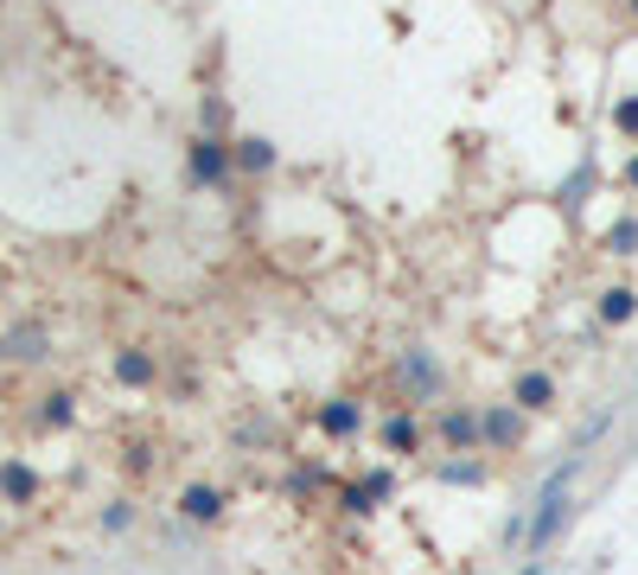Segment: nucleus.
<instances>
[{
  "label": "nucleus",
  "instance_id": "f8f14e48",
  "mask_svg": "<svg viewBox=\"0 0 638 575\" xmlns=\"http://www.w3.org/2000/svg\"><path fill=\"white\" fill-rule=\"evenodd\" d=\"M619 129H638V103H619Z\"/></svg>",
  "mask_w": 638,
  "mask_h": 575
},
{
  "label": "nucleus",
  "instance_id": "20e7f679",
  "mask_svg": "<svg viewBox=\"0 0 638 575\" xmlns=\"http://www.w3.org/2000/svg\"><path fill=\"white\" fill-rule=\"evenodd\" d=\"M217 505H224V498L211 493V486H192V493H185V518H217Z\"/></svg>",
  "mask_w": 638,
  "mask_h": 575
},
{
  "label": "nucleus",
  "instance_id": "1a4fd4ad",
  "mask_svg": "<svg viewBox=\"0 0 638 575\" xmlns=\"http://www.w3.org/2000/svg\"><path fill=\"white\" fill-rule=\"evenodd\" d=\"M607 250H612V256H632V250H638V224H612Z\"/></svg>",
  "mask_w": 638,
  "mask_h": 575
},
{
  "label": "nucleus",
  "instance_id": "9b49d317",
  "mask_svg": "<svg viewBox=\"0 0 638 575\" xmlns=\"http://www.w3.org/2000/svg\"><path fill=\"white\" fill-rule=\"evenodd\" d=\"M479 435V422L473 416H447V442H473Z\"/></svg>",
  "mask_w": 638,
  "mask_h": 575
},
{
  "label": "nucleus",
  "instance_id": "6e6552de",
  "mask_svg": "<svg viewBox=\"0 0 638 575\" xmlns=\"http://www.w3.org/2000/svg\"><path fill=\"white\" fill-rule=\"evenodd\" d=\"M485 435H492V442H510V435H517V416H510V410H492V416H485Z\"/></svg>",
  "mask_w": 638,
  "mask_h": 575
},
{
  "label": "nucleus",
  "instance_id": "4468645a",
  "mask_svg": "<svg viewBox=\"0 0 638 575\" xmlns=\"http://www.w3.org/2000/svg\"><path fill=\"white\" fill-rule=\"evenodd\" d=\"M632 7H638V0H632Z\"/></svg>",
  "mask_w": 638,
  "mask_h": 575
},
{
  "label": "nucleus",
  "instance_id": "9d476101",
  "mask_svg": "<svg viewBox=\"0 0 638 575\" xmlns=\"http://www.w3.org/2000/svg\"><path fill=\"white\" fill-rule=\"evenodd\" d=\"M326 428H332V435H352V428H357V410H352V403H332V410H326Z\"/></svg>",
  "mask_w": 638,
  "mask_h": 575
},
{
  "label": "nucleus",
  "instance_id": "7ed1b4c3",
  "mask_svg": "<svg viewBox=\"0 0 638 575\" xmlns=\"http://www.w3.org/2000/svg\"><path fill=\"white\" fill-rule=\"evenodd\" d=\"M632 314H638L632 288H607V294H600V320H632Z\"/></svg>",
  "mask_w": 638,
  "mask_h": 575
},
{
  "label": "nucleus",
  "instance_id": "423d86ee",
  "mask_svg": "<svg viewBox=\"0 0 638 575\" xmlns=\"http://www.w3.org/2000/svg\"><path fill=\"white\" fill-rule=\"evenodd\" d=\"M517 403H530V410H543V403H549V377H543V371H530V377H517Z\"/></svg>",
  "mask_w": 638,
  "mask_h": 575
},
{
  "label": "nucleus",
  "instance_id": "f257e3e1",
  "mask_svg": "<svg viewBox=\"0 0 638 575\" xmlns=\"http://www.w3.org/2000/svg\"><path fill=\"white\" fill-rule=\"evenodd\" d=\"M224 148H217V141H199V148H192V173H199V180H224Z\"/></svg>",
  "mask_w": 638,
  "mask_h": 575
},
{
  "label": "nucleus",
  "instance_id": "39448f33",
  "mask_svg": "<svg viewBox=\"0 0 638 575\" xmlns=\"http://www.w3.org/2000/svg\"><path fill=\"white\" fill-rule=\"evenodd\" d=\"M236 160H243L250 173H262V167H275V148H269V141H236Z\"/></svg>",
  "mask_w": 638,
  "mask_h": 575
},
{
  "label": "nucleus",
  "instance_id": "f03ea898",
  "mask_svg": "<svg viewBox=\"0 0 638 575\" xmlns=\"http://www.w3.org/2000/svg\"><path fill=\"white\" fill-rule=\"evenodd\" d=\"M0 493H7V498H32V493H39V480H32V467H20V461H7V467H0Z\"/></svg>",
  "mask_w": 638,
  "mask_h": 575
},
{
  "label": "nucleus",
  "instance_id": "0eeeda50",
  "mask_svg": "<svg viewBox=\"0 0 638 575\" xmlns=\"http://www.w3.org/2000/svg\"><path fill=\"white\" fill-rule=\"evenodd\" d=\"M115 377H122V384H148L153 365L141 359V352H122V359H115Z\"/></svg>",
  "mask_w": 638,
  "mask_h": 575
},
{
  "label": "nucleus",
  "instance_id": "ddd939ff",
  "mask_svg": "<svg viewBox=\"0 0 638 575\" xmlns=\"http://www.w3.org/2000/svg\"><path fill=\"white\" fill-rule=\"evenodd\" d=\"M626 180H632V185H638V160H632V167H626Z\"/></svg>",
  "mask_w": 638,
  "mask_h": 575
}]
</instances>
